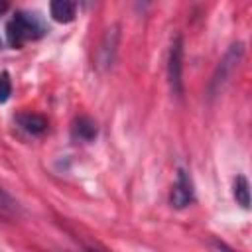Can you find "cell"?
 I'll return each mask as SVG.
<instances>
[{
    "label": "cell",
    "instance_id": "obj_11",
    "mask_svg": "<svg viewBox=\"0 0 252 252\" xmlns=\"http://www.w3.org/2000/svg\"><path fill=\"white\" fill-rule=\"evenodd\" d=\"M16 205H14V201H12V197L4 191V189H0V209L2 211H12Z\"/></svg>",
    "mask_w": 252,
    "mask_h": 252
},
{
    "label": "cell",
    "instance_id": "obj_5",
    "mask_svg": "<svg viewBox=\"0 0 252 252\" xmlns=\"http://www.w3.org/2000/svg\"><path fill=\"white\" fill-rule=\"evenodd\" d=\"M116 45H118V28L112 26L106 30L98 49H96V65L100 69H108L114 61V55H116Z\"/></svg>",
    "mask_w": 252,
    "mask_h": 252
},
{
    "label": "cell",
    "instance_id": "obj_6",
    "mask_svg": "<svg viewBox=\"0 0 252 252\" xmlns=\"http://www.w3.org/2000/svg\"><path fill=\"white\" fill-rule=\"evenodd\" d=\"M16 122L20 124V128H24L32 136H39L47 130V118L37 112H20L16 116Z\"/></svg>",
    "mask_w": 252,
    "mask_h": 252
},
{
    "label": "cell",
    "instance_id": "obj_2",
    "mask_svg": "<svg viewBox=\"0 0 252 252\" xmlns=\"http://www.w3.org/2000/svg\"><path fill=\"white\" fill-rule=\"evenodd\" d=\"M242 57H244V45H242L240 41L232 43V45L226 49L224 57L219 61V65H217V69H215V73H213V77H211V81H209V87H207V94H209L211 98L222 93V89L228 85L230 77L234 75V71H236L238 65L242 63Z\"/></svg>",
    "mask_w": 252,
    "mask_h": 252
},
{
    "label": "cell",
    "instance_id": "obj_9",
    "mask_svg": "<svg viewBox=\"0 0 252 252\" xmlns=\"http://www.w3.org/2000/svg\"><path fill=\"white\" fill-rule=\"evenodd\" d=\"M232 195L236 199V203L242 207V209H248L250 207V183L244 175H238L234 179V185H232Z\"/></svg>",
    "mask_w": 252,
    "mask_h": 252
},
{
    "label": "cell",
    "instance_id": "obj_1",
    "mask_svg": "<svg viewBox=\"0 0 252 252\" xmlns=\"http://www.w3.org/2000/svg\"><path fill=\"white\" fill-rule=\"evenodd\" d=\"M47 33V26L35 12H16L6 26V37L12 47H22L26 41L39 39Z\"/></svg>",
    "mask_w": 252,
    "mask_h": 252
},
{
    "label": "cell",
    "instance_id": "obj_4",
    "mask_svg": "<svg viewBox=\"0 0 252 252\" xmlns=\"http://www.w3.org/2000/svg\"><path fill=\"white\" fill-rule=\"evenodd\" d=\"M195 199V191H193V181L189 177V173L185 169L177 171V179L171 191V205L175 209H185L187 205H191Z\"/></svg>",
    "mask_w": 252,
    "mask_h": 252
},
{
    "label": "cell",
    "instance_id": "obj_3",
    "mask_svg": "<svg viewBox=\"0 0 252 252\" xmlns=\"http://www.w3.org/2000/svg\"><path fill=\"white\" fill-rule=\"evenodd\" d=\"M183 39L181 35H175L169 47V57H167V79L173 94L183 93Z\"/></svg>",
    "mask_w": 252,
    "mask_h": 252
},
{
    "label": "cell",
    "instance_id": "obj_10",
    "mask_svg": "<svg viewBox=\"0 0 252 252\" xmlns=\"http://www.w3.org/2000/svg\"><path fill=\"white\" fill-rule=\"evenodd\" d=\"M12 94V83H10V75L4 71L0 75V102H6Z\"/></svg>",
    "mask_w": 252,
    "mask_h": 252
},
{
    "label": "cell",
    "instance_id": "obj_12",
    "mask_svg": "<svg viewBox=\"0 0 252 252\" xmlns=\"http://www.w3.org/2000/svg\"><path fill=\"white\" fill-rule=\"evenodd\" d=\"M217 244V248H219V252H234L232 248H228L226 244H222V242H215Z\"/></svg>",
    "mask_w": 252,
    "mask_h": 252
},
{
    "label": "cell",
    "instance_id": "obj_13",
    "mask_svg": "<svg viewBox=\"0 0 252 252\" xmlns=\"http://www.w3.org/2000/svg\"><path fill=\"white\" fill-rule=\"evenodd\" d=\"M6 10H8V4H6V2H0V16H2Z\"/></svg>",
    "mask_w": 252,
    "mask_h": 252
},
{
    "label": "cell",
    "instance_id": "obj_8",
    "mask_svg": "<svg viewBox=\"0 0 252 252\" xmlns=\"http://www.w3.org/2000/svg\"><path fill=\"white\" fill-rule=\"evenodd\" d=\"M98 134V128H96V122L89 116H79L75 122H73V136L81 142H93Z\"/></svg>",
    "mask_w": 252,
    "mask_h": 252
},
{
    "label": "cell",
    "instance_id": "obj_7",
    "mask_svg": "<svg viewBox=\"0 0 252 252\" xmlns=\"http://www.w3.org/2000/svg\"><path fill=\"white\" fill-rule=\"evenodd\" d=\"M49 12H51V18L55 22L69 24L77 16V4L75 2H69V0H53L49 4Z\"/></svg>",
    "mask_w": 252,
    "mask_h": 252
}]
</instances>
